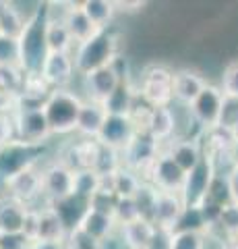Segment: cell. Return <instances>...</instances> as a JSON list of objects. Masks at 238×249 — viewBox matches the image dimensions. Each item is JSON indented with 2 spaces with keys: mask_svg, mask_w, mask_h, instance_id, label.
<instances>
[{
  "mask_svg": "<svg viewBox=\"0 0 238 249\" xmlns=\"http://www.w3.org/2000/svg\"><path fill=\"white\" fill-rule=\"evenodd\" d=\"M27 206L11 196L0 197V235H21Z\"/></svg>",
  "mask_w": 238,
  "mask_h": 249,
  "instance_id": "603a6c76",
  "label": "cell"
},
{
  "mask_svg": "<svg viewBox=\"0 0 238 249\" xmlns=\"http://www.w3.org/2000/svg\"><path fill=\"white\" fill-rule=\"evenodd\" d=\"M236 116H238V100L224 96V106H222L220 124H224V127H232V123H234Z\"/></svg>",
  "mask_w": 238,
  "mask_h": 249,
  "instance_id": "f6af8a7d",
  "label": "cell"
},
{
  "mask_svg": "<svg viewBox=\"0 0 238 249\" xmlns=\"http://www.w3.org/2000/svg\"><path fill=\"white\" fill-rule=\"evenodd\" d=\"M207 227L197 206H184L180 218L176 220L172 232H205Z\"/></svg>",
  "mask_w": 238,
  "mask_h": 249,
  "instance_id": "d590c367",
  "label": "cell"
},
{
  "mask_svg": "<svg viewBox=\"0 0 238 249\" xmlns=\"http://www.w3.org/2000/svg\"><path fill=\"white\" fill-rule=\"evenodd\" d=\"M216 170L209 160V156L203 152L201 162L190 170V173L184 175V183L180 189V197L184 201V206H199L207 196V189H209V183Z\"/></svg>",
  "mask_w": 238,
  "mask_h": 249,
  "instance_id": "52a82bcc",
  "label": "cell"
},
{
  "mask_svg": "<svg viewBox=\"0 0 238 249\" xmlns=\"http://www.w3.org/2000/svg\"><path fill=\"white\" fill-rule=\"evenodd\" d=\"M120 166H122L120 152L118 150H112V147H106V145H99L95 164H94V168H91V170H94L97 177H112Z\"/></svg>",
  "mask_w": 238,
  "mask_h": 249,
  "instance_id": "d6a6232c",
  "label": "cell"
},
{
  "mask_svg": "<svg viewBox=\"0 0 238 249\" xmlns=\"http://www.w3.org/2000/svg\"><path fill=\"white\" fill-rule=\"evenodd\" d=\"M112 218H114V222H116V227H125V224L139 220V210H137L133 197L116 199L114 210H112Z\"/></svg>",
  "mask_w": 238,
  "mask_h": 249,
  "instance_id": "74e56055",
  "label": "cell"
},
{
  "mask_svg": "<svg viewBox=\"0 0 238 249\" xmlns=\"http://www.w3.org/2000/svg\"><path fill=\"white\" fill-rule=\"evenodd\" d=\"M40 156V145H27L21 142H11L0 147V181L11 178L15 173L35 166V160Z\"/></svg>",
  "mask_w": 238,
  "mask_h": 249,
  "instance_id": "9c48e42d",
  "label": "cell"
},
{
  "mask_svg": "<svg viewBox=\"0 0 238 249\" xmlns=\"http://www.w3.org/2000/svg\"><path fill=\"white\" fill-rule=\"evenodd\" d=\"M205 199H209L218 206H226V204L232 201V197H230V189H228V181H226L224 175H213Z\"/></svg>",
  "mask_w": 238,
  "mask_h": 249,
  "instance_id": "ab89813d",
  "label": "cell"
},
{
  "mask_svg": "<svg viewBox=\"0 0 238 249\" xmlns=\"http://www.w3.org/2000/svg\"><path fill=\"white\" fill-rule=\"evenodd\" d=\"M168 154L178 164V168L184 175L190 173L203 158V143L201 142H189V139H172L168 143Z\"/></svg>",
  "mask_w": 238,
  "mask_h": 249,
  "instance_id": "d6986e66",
  "label": "cell"
},
{
  "mask_svg": "<svg viewBox=\"0 0 238 249\" xmlns=\"http://www.w3.org/2000/svg\"><path fill=\"white\" fill-rule=\"evenodd\" d=\"M73 170L66 168L60 160L42 170V191L50 199V204L73 196Z\"/></svg>",
  "mask_w": 238,
  "mask_h": 249,
  "instance_id": "8fae6325",
  "label": "cell"
},
{
  "mask_svg": "<svg viewBox=\"0 0 238 249\" xmlns=\"http://www.w3.org/2000/svg\"><path fill=\"white\" fill-rule=\"evenodd\" d=\"M46 46H48V52H73L75 42L68 36L63 19L48 17V21H46Z\"/></svg>",
  "mask_w": 238,
  "mask_h": 249,
  "instance_id": "4316f807",
  "label": "cell"
},
{
  "mask_svg": "<svg viewBox=\"0 0 238 249\" xmlns=\"http://www.w3.org/2000/svg\"><path fill=\"white\" fill-rule=\"evenodd\" d=\"M222 106H224V93H222L220 85L207 83L189 108H190V112H193L195 121L207 131V129L220 124Z\"/></svg>",
  "mask_w": 238,
  "mask_h": 249,
  "instance_id": "30bf717a",
  "label": "cell"
},
{
  "mask_svg": "<svg viewBox=\"0 0 238 249\" xmlns=\"http://www.w3.org/2000/svg\"><path fill=\"white\" fill-rule=\"evenodd\" d=\"M25 17L21 15L19 9H15L11 2H0V36L15 37L19 40L23 27H25Z\"/></svg>",
  "mask_w": 238,
  "mask_h": 249,
  "instance_id": "f1b7e54d",
  "label": "cell"
},
{
  "mask_svg": "<svg viewBox=\"0 0 238 249\" xmlns=\"http://www.w3.org/2000/svg\"><path fill=\"white\" fill-rule=\"evenodd\" d=\"M83 79H85L87 100L99 102V104H104L122 83V77L118 75L116 69H114V65L102 67V69H97V71H91L89 75L83 77Z\"/></svg>",
  "mask_w": 238,
  "mask_h": 249,
  "instance_id": "9a60e30c",
  "label": "cell"
},
{
  "mask_svg": "<svg viewBox=\"0 0 238 249\" xmlns=\"http://www.w3.org/2000/svg\"><path fill=\"white\" fill-rule=\"evenodd\" d=\"M27 245L21 235H0V249H27Z\"/></svg>",
  "mask_w": 238,
  "mask_h": 249,
  "instance_id": "c3c4849f",
  "label": "cell"
},
{
  "mask_svg": "<svg viewBox=\"0 0 238 249\" xmlns=\"http://www.w3.org/2000/svg\"><path fill=\"white\" fill-rule=\"evenodd\" d=\"M226 181H228L230 197H232L234 204H238V166H234V168L226 175Z\"/></svg>",
  "mask_w": 238,
  "mask_h": 249,
  "instance_id": "681fc988",
  "label": "cell"
},
{
  "mask_svg": "<svg viewBox=\"0 0 238 249\" xmlns=\"http://www.w3.org/2000/svg\"><path fill=\"white\" fill-rule=\"evenodd\" d=\"M23 79L25 73L19 67H0V93L17 98L23 88Z\"/></svg>",
  "mask_w": 238,
  "mask_h": 249,
  "instance_id": "e575fe53",
  "label": "cell"
},
{
  "mask_svg": "<svg viewBox=\"0 0 238 249\" xmlns=\"http://www.w3.org/2000/svg\"><path fill=\"white\" fill-rule=\"evenodd\" d=\"M222 93L226 98H236L238 100V62L226 67L224 75H222V85H220Z\"/></svg>",
  "mask_w": 238,
  "mask_h": 249,
  "instance_id": "7bdbcfd3",
  "label": "cell"
},
{
  "mask_svg": "<svg viewBox=\"0 0 238 249\" xmlns=\"http://www.w3.org/2000/svg\"><path fill=\"white\" fill-rule=\"evenodd\" d=\"M13 123H15V142L27 145H40L52 135L44 110L15 112Z\"/></svg>",
  "mask_w": 238,
  "mask_h": 249,
  "instance_id": "ba28073f",
  "label": "cell"
},
{
  "mask_svg": "<svg viewBox=\"0 0 238 249\" xmlns=\"http://www.w3.org/2000/svg\"><path fill=\"white\" fill-rule=\"evenodd\" d=\"M75 62L73 52H48L42 65V79L50 85L52 89H66V85L75 77Z\"/></svg>",
  "mask_w": 238,
  "mask_h": 249,
  "instance_id": "7c38bea8",
  "label": "cell"
},
{
  "mask_svg": "<svg viewBox=\"0 0 238 249\" xmlns=\"http://www.w3.org/2000/svg\"><path fill=\"white\" fill-rule=\"evenodd\" d=\"M135 133H137V129L128 116L108 114L104 124H102V129H99L97 137H95V142L99 145H106V147H112V150L122 152L128 145L130 139L135 137Z\"/></svg>",
  "mask_w": 238,
  "mask_h": 249,
  "instance_id": "4fadbf2b",
  "label": "cell"
},
{
  "mask_svg": "<svg viewBox=\"0 0 238 249\" xmlns=\"http://www.w3.org/2000/svg\"><path fill=\"white\" fill-rule=\"evenodd\" d=\"M159 152H162V145H159L156 139H151L147 133H145V131H141V133H135V137L128 142V145L120 152L122 166L135 170V173L145 181L147 170L153 164V160L158 158Z\"/></svg>",
  "mask_w": 238,
  "mask_h": 249,
  "instance_id": "5b68a950",
  "label": "cell"
},
{
  "mask_svg": "<svg viewBox=\"0 0 238 249\" xmlns=\"http://www.w3.org/2000/svg\"><path fill=\"white\" fill-rule=\"evenodd\" d=\"M116 56H118L116 36L110 29H99L87 42L77 44V50L73 52L75 71L85 77L91 71H97L102 67L112 65V60Z\"/></svg>",
  "mask_w": 238,
  "mask_h": 249,
  "instance_id": "7a4b0ae2",
  "label": "cell"
},
{
  "mask_svg": "<svg viewBox=\"0 0 238 249\" xmlns=\"http://www.w3.org/2000/svg\"><path fill=\"white\" fill-rule=\"evenodd\" d=\"M141 183H143V178L137 175L135 170H130L127 166H120L116 173L112 175V191L118 199L135 197V193L141 187Z\"/></svg>",
  "mask_w": 238,
  "mask_h": 249,
  "instance_id": "f546056e",
  "label": "cell"
},
{
  "mask_svg": "<svg viewBox=\"0 0 238 249\" xmlns=\"http://www.w3.org/2000/svg\"><path fill=\"white\" fill-rule=\"evenodd\" d=\"M118 232L128 249H147L153 232H156V227H153V222L139 218V220H135L130 224L118 227Z\"/></svg>",
  "mask_w": 238,
  "mask_h": 249,
  "instance_id": "d4e9b609",
  "label": "cell"
},
{
  "mask_svg": "<svg viewBox=\"0 0 238 249\" xmlns=\"http://www.w3.org/2000/svg\"><path fill=\"white\" fill-rule=\"evenodd\" d=\"M81 104L83 100L75 91L52 89L44 102V114L48 121L50 133H71V131H75Z\"/></svg>",
  "mask_w": 238,
  "mask_h": 249,
  "instance_id": "3957f363",
  "label": "cell"
},
{
  "mask_svg": "<svg viewBox=\"0 0 238 249\" xmlns=\"http://www.w3.org/2000/svg\"><path fill=\"white\" fill-rule=\"evenodd\" d=\"M15 142V123L13 116L9 114H0V147Z\"/></svg>",
  "mask_w": 238,
  "mask_h": 249,
  "instance_id": "bcb514c9",
  "label": "cell"
},
{
  "mask_svg": "<svg viewBox=\"0 0 238 249\" xmlns=\"http://www.w3.org/2000/svg\"><path fill=\"white\" fill-rule=\"evenodd\" d=\"M77 229H79L81 232H85L87 237L95 239L97 243H99V241L108 239L118 227H116V222H114L112 216L102 214V212H97V210L87 208L85 214L81 216L79 224H77Z\"/></svg>",
  "mask_w": 238,
  "mask_h": 249,
  "instance_id": "7402d4cb",
  "label": "cell"
},
{
  "mask_svg": "<svg viewBox=\"0 0 238 249\" xmlns=\"http://www.w3.org/2000/svg\"><path fill=\"white\" fill-rule=\"evenodd\" d=\"M68 231L60 220L56 210L50 204L40 210V227H37V241H64Z\"/></svg>",
  "mask_w": 238,
  "mask_h": 249,
  "instance_id": "484cf974",
  "label": "cell"
},
{
  "mask_svg": "<svg viewBox=\"0 0 238 249\" xmlns=\"http://www.w3.org/2000/svg\"><path fill=\"white\" fill-rule=\"evenodd\" d=\"M156 199H158V189L153 187L151 183H141V187L137 189L135 193V206L137 210H139V218H143V220H149L153 218V206H156Z\"/></svg>",
  "mask_w": 238,
  "mask_h": 249,
  "instance_id": "836d02e7",
  "label": "cell"
},
{
  "mask_svg": "<svg viewBox=\"0 0 238 249\" xmlns=\"http://www.w3.org/2000/svg\"><path fill=\"white\" fill-rule=\"evenodd\" d=\"M145 133L151 139H156L159 145L172 142L174 139V114L170 110V106H151Z\"/></svg>",
  "mask_w": 238,
  "mask_h": 249,
  "instance_id": "ffe728a7",
  "label": "cell"
},
{
  "mask_svg": "<svg viewBox=\"0 0 238 249\" xmlns=\"http://www.w3.org/2000/svg\"><path fill=\"white\" fill-rule=\"evenodd\" d=\"M230 129H232V131H234V135L238 137V116L234 119V123H232V127H230Z\"/></svg>",
  "mask_w": 238,
  "mask_h": 249,
  "instance_id": "db71d44e",
  "label": "cell"
},
{
  "mask_svg": "<svg viewBox=\"0 0 238 249\" xmlns=\"http://www.w3.org/2000/svg\"><path fill=\"white\" fill-rule=\"evenodd\" d=\"M0 67H19L21 69L19 40L0 36Z\"/></svg>",
  "mask_w": 238,
  "mask_h": 249,
  "instance_id": "f35d334b",
  "label": "cell"
},
{
  "mask_svg": "<svg viewBox=\"0 0 238 249\" xmlns=\"http://www.w3.org/2000/svg\"><path fill=\"white\" fill-rule=\"evenodd\" d=\"M106 116H108V112H106L104 104L91 102V100H83V104L79 108V116H77L75 131L87 139H95L104 121H106Z\"/></svg>",
  "mask_w": 238,
  "mask_h": 249,
  "instance_id": "ac0fdd59",
  "label": "cell"
},
{
  "mask_svg": "<svg viewBox=\"0 0 238 249\" xmlns=\"http://www.w3.org/2000/svg\"><path fill=\"white\" fill-rule=\"evenodd\" d=\"M66 249H99V243L95 239L87 237L85 232H81L79 229H73L64 239Z\"/></svg>",
  "mask_w": 238,
  "mask_h": 249,
  "instance_id": "ee69618b",
  "label": "cell"
},
{
  "mask_svg": "<svg viewBox=\"0 0 238 249\" xmlns=\"http://www.w3.org/2000/svg\"><path fill=\"white\" fill-rule=\"evenodd\" d=\"M46 21L48 15L46 9L40 6L35 9L32 17H27L25 27L19 36V48H21V71L40 73L46 56H48V46H46Z\"/></svg>",
  "mask_w": 238,
  "mask_h": 249,
  "instance_id": "6da1fadb",
  "label": "cell"
},
{
  "mask_svg": "<svg viewBox=\"0 0 238 249\" xmlns=\"http://www.w3.org/2000/svg\"><path fill=\"white\" fill-rule=\"evenodd\" d=\"M4 185H6V189H9L6 196L19 199L21 204H25L27 208L33 199L44 196V191H42V170H37L35 166H27V168L19 170V173H15L11 178H6Z\"/></svg>",
  "mask_w": 238,
  "mask_h": 249,
  "instance_id": "5bb4252c",
  "label": "cell"
},
{
  "mask_svg": "<svg viewBox=\"0 0 238 249\" xmlns=\"http://www.w3.org/2000/svg\"><path fill=\"white\" fill-rule=\"evenodd\" d=\"M174 71L162 65H151L143 71L139 81V96L149 106H170Z\"/></svg>",
  "mask_w": 238,
  "mask_h": 249,
  "instance_id": "277c9868",
  "label": "cell"
},
{
  "mask_svg": "<svg viewBox=\"0 0 238 249\" xmlns=\"http://www.w3.org/2000/svg\"><path fill=\"white\" fill-rule=\"evenodd\" d=\"M79 6L97 29H108L114 19V13H116V6L110 0H85Z\"/></svg>",
  "mask_w": 238,
  "mask_h": 249,
  "instance_id": "83f0119b",
  "label": "cell"
},
{
  "mask_svg": "<svg viewBox=\"0 0 238 249\" xmlns=\"http://www.w3.org/2000/svg\"><path fill=\"white\" fill-rule=\"evenodd\" d=\"M184 210V201L180 197V193H170V191H158V199L153 206V227L172 231L176 220L180 218Z\"/></svg>",
  "mask_w": 238,
  "mask_h": 249,
  "instance_id": "e0dca14e",
  "label": "cell"
},
{
  "mask_svg": "<svg viewBox=\"0 0 238 249\" xmlns=\"http://www.w3.org/2000/svg\"><path fill=\"white\" fill-rule=\"evenodd\" d=\"M27 249H66L64 241H33L29 243Z\"/></svg>",
  "mask_w": 238,
  "mask_h": 249,
  "instance_id": "f907efd6",
  "label": "cell"
},
{
  "mask_svg": "<svg viewBox=\"0 0 238 249\" xmlns=\"http://www.w3.org/2000/svg\"><path fill=\"white\" fill-rule=\"evenodd\" d=\"M145 183H151L158 191H170V193H180L182 183H184V173L178 168V164L170 158V154L162 150L153 164L147 170Z\"/></svg>",
  "mask_w": 238,
  "mask_h": 249,
  "instance_id": "8992f818",
  "label": "cell"
},
{
  "mask_svg": "<svg viewBox=\"0 0 238 249\" xmlns=\"http://www.w3.org/2000/svg\"><path fill=\"white\" fill-rule=\"evenodd\" d=\"M224 249H238V239H230L224 243Z\"/></svg>",
  "mask_w": 238,
  "mask_h": 249,
  "instance_id": "f5cc1de1",
  "label": "cell"
},
{
  "mask_svg": "<svg viewBox=\"0 0 238 249\" xmlns=\"http://www.w3.org/2000/svg\"><path fill=\"white\" fill-rule=\"evenodd\" d=\"M205 85L207 81L201 73L190 71V69H180L172 77V100L178 104L190 106Z\"/></svg>",
  "mask_w": 238,
  "mask_h": 249,
  "instance_id": "2e32d148",
  "label": "cell"
},
{
  "mask_svg": "<svg viewBox=\"0 0 238 249\" xmlns=\"http://www.w3.org/2000/svg\"><path fill=\"white\" fill-rule=\"evenodd\" d=\"M135 100H137L135 89L130 88L127 81H122V83L118 85V89L114 91L112 96L104 102V108H106V112H108V114L128 116L130 108H133V104H135Z\"/></svg>",
  "mask_w": 238,
  "mask_h": 249,
  "instance_id": "4dcf8cb0",
  "label": "cell"
},
{
  "mask_svg": "<svg viewBox=\"0 0 238 249\" xmlns=\"http://www.w3.org/2000/svg\"><path fill=\"white\" fill-rule=\"evenodd\" d=\"M230 158H232V162H234V166H238V137L234 139V143H232V147H230Z\"/></svg>",
  "mask_w": 238,
  "mask_h": 249,
  "instance_id": "816d5d0a",
  "label": "cell"
},
{
  "mask_svg": "<svg viewBox=\"0 0 238 249\" xmlns=\"http://www.w3.org/2000/svg\"><path fill=\"white\" fill-rule=\"evenodd\" d=\"M170 241H172V231L156 227V232H153L151 243L147 249H170Z\"/></svg>",
  "mask_w": 238,
  "mask_h": 249,
  "instance_id": "7dc6e473",
  "label": "cell"
},
{
  "mask_svg": "<svg viewBox=\"0 0 238 249\" xmlns=\"http://www.w3.org/2000/svg\"><path fill=\"white\" fill-rule=\"evenodd\" d=\"M99 185H102V177H97L91 168L77 170L73 175V196L89 201L99 191Z\"/></svg>",
  "mask_w": 238,
  "mask_h": 249,
  "instance_id": "1f68e13d",
  "label": "cell"
},
{
  "mask_svg": "<svg viewBox=\"0 0 238 249\" xmlns=\"http://www.w3.org/2000/svg\"><path fill=\"white\" fill-rule=\"evenodd\" d=\"M97 150L99 145L95 139H85L81 143H75L68 147V152L63 156V164L66 168H71L73 173L77 170H87V168H94L95 164V158H97Z\"/></svg>",
  "mask_w": 238,
  "mask_h": 249,
  "instance_id": "cb8c5ba5",
  "label": "cell"
},
{
  "mask_svg": "<svg viewBox=\"0 0 238 249\" xmlns=\"http://www.w3.org/2000/svg\"><path fill=\"white\" fill-rule=\"evenodd\" d=\"M205 232H172L170 249H203Z\"/></svg>",
  "mask_w": 238,
  "mask_h": 249,
  "instance_id": "60d3db41",
  "label": "cell"
},
{
  "mask_svg": "<svg viewBox=\"0 0 238 249\" xmlns=\"http://www.w3.org/2000/svg\"><path fill=\"white\" fill-rule=\"evenodd\" d=\"M216 227L220 229V232L228 241L230 239H238V204L230 201V204L222 206V212H220Z\"/></svg>",
  "mask_w": 238,
  "mask_h": 249,
  "instance_id": "8d00e7d4",
  "label": "cell"
},
{
  "mask_svg": "<svg viewBox=\"0 0 238 249\" xmlns=\"http://www.w3.org/2000/svg\"><path fill=\"white\" fill-rule=\"evenodd\" d=\"M63 23L68 31V36H71V40L75 44H83L87 42L91 36L97 34V27L87 19V15L81 11L79 4H68V9L64 11L63 15Z\"/></svg>",
  "mask_w": 238,
  "mask_h": 249,
  "instance_id": "44dd1931",
  "label": "cell"
},
{
  "mask_svg": "<svg viewBox=\"0 0 238 249\" xmlns=\"http://www.w3.org/2000/svg\"><path fill=\"white\" fill-rule=\"evenodd\" d=\"M37 227H40V210L27 208L25 218H23V227H21V237L27 243H33V241H37Z\"/></svg>",
  "mask_w": 238,
  "mask_h": 249,
  "instance_id": "b9f144b4",
  "label": "cell"
}]
</instances>
